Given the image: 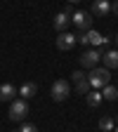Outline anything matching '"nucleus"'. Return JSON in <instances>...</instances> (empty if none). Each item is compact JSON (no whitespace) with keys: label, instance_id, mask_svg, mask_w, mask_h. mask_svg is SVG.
<instances>
[{"label":"nucleus","instance_id":"1","mask_svg":"<svg viewBox=\"0 0 118 132\" xmlns=\"http://www.w3.org/2000/svg\"><path fill=\"white\" fill-rule=\"evenodd\" d=\"M88 82H90L92 90H102L111 82V71L109 69H92L88 76Z\"/></svg>","mask_w":118,"mask_h":132},{"label":"nucleus","instance_id":"2","mask_svg":"<svg viewBox=\"0 0 118 132\" xmlns=\"http://www.w3.org/2000/svg\"><path fill=\"white\" fill-rule=\"evenodd\" d=\"M71 24L78 28V31H90L92 28V12H83V10H78V12H71Z\"/></svg>","mask_w":118,"mask_h":132},{"label":"nucleus","instance_id":"3","mask_svg":"<svg viewBox=\"0 0 118 132\" xmlns=\"http://www.w3.org/2000/svg\"><path fill=\"white\" fill-rule=\"evenodd\" d=\"M26 116H28V104H26V99H14L12 106H10V120L21 123Z\"/></svg>","mask_w":118,"mask_h":132},{"label":"nucleus","instance_id":"4","mask_svg":"<svg viewBox=\"0 0 118 132\" xmlns=\"http://www.w3.org/2000/svg\"><path fill=\"white\" fill-rule=\"evenodd\" d=\"M69 94H71V85L66 80H57L52 85V99H54V102H66Z\"/></svg>","mask_w":118,"mask_h":132},{"label":"nucleus","instance_id":"5","mask_svg":"<svg viewBox=\"0 0 118 132\" xmlns=\"http://www.w3.org/2000/svg\"><path fill=\"white\" fill-rule=\"evenodd\" d=\"M99 59H102V52H99L97 47H95V50H88V52L80 54V64L85 66V69H97Z\"/></svg>","mask_w":118,"mask_h":132},{"label":"nucleus","instance_id":"6","mask_svg":"<svg viewBox=\"0 0 118 132\" xmlns=\"http://www.w3.org/2000/svg\"><path fill=\"white\" fill-rule=\"evenodd\" d=\"M76 43H78V38L73 36V33H59L57 36V47L61 50V52H66V50H71V47H76Z\"/></svg>","mask_w":118,"mask_h":132},{"label":"nucleus","instance_id":"7","mask_svg":"<svg viewBox=\"0 0 118 132\" xmlns=\"http://www.w3.org/2000/svg\"><path fill=\"white\" fill-rule=\"evenodd\" d=\"M19 94V90H17L12 82H5V85H0V102H14V97Z\"/></svg>","mask_w":118,"mask_h":132},{"label":"nucleus","instance_id":"8","mask_svg":"<svg viewBox=\"0 0 118 132\" xmlns=\"http://www.w3.org/2000/svg\"><path fill=\"white\" fill-rule=\"evenodd\" d=\"M92 14L95 16L111 14V3H109V0H95V3H92Z\"/></svg>","mask_w":118,"mask_h":132},{"label":"nucleus","instance_id":"9","mask_svg":"<svg viewBox=\"0 0 118 132\" xmlns=\"http://www.w3.org/2000/svg\"><path fill=\"white\" fill-rule=\"evenodd\" d=\"M85 38H88V45L92 47H99V45H109V38H104L102 33H97V31H85Z\"/></svg>","mask_w":118,"mask_h":132},{"label":"nucleus","instance_id":"10","mask_svg":"<svg viewBox=\"0 0 118 132\" xmlns=\"http://www.w3.org/2000/svg\"><path fill=\"white\" fill-rule=\"evenodd\" d=\"M69 24H71V14H69V12H59V14L54 16V28H57L59 33H64Z\"/></svg>","mask_w":118,"mask_h":132},{"label":"nucleus","instance_id":"11","mask_svg":"<svg viewBox=\"0 0 118 132\" xmlns=\"http://www.w3.org/2000/svg\"><path fill=\"white\" fill-rule=\"evenodd\" d=\"M102 59H104V69H118V50H109L106 54H102Z\"/></svg>","mask_w":118,"mask_h":132},{"label":"nucleus","instance_id":"12","mask_svg":"<svg viewBox=\"0 0 118 132\" xmlns=\"http://www.w3.org/2000/svg\"><path fill=\"white\" fill-rule=\"evenodd\" d=\"M85 102H88L90 109H97L99 104L104 102V97H102V92H99V90H90V92L85 94Z\"/></svg>","mask_w":118,"mask_h":132},{"label":"nucleus","instance_id":"13","mask_svg":"<svg viewBox=\"0 0 118 132\" xmlns=\"http://www.w3.org/2000/svg\"><path fill=\"white\" fill-rule=\"evenodd\" d=\"M19 94H21V99H31V97H36V94H38V85H36V82H24L21 90H19Z\"/></svg>","mask_w":118,"mask_h":132},{"label":"nucleus","instance_id":"14","mask_svg":"<svg viewBox=\"0 0 118 132\" xmlns=\"http://www.w3.org/2000/svg\"><path fill=\"white\" fill-rule=\"evenodd\" d=\"M102 97H104V99H109V102H116V99H118V87L109 82L106 87H102Z\"/></svg>","mask_w":118,"mask_h":132},{"label":"nucleus","instance_id":"15","mask_svg":"<svg viewBox=\"0 0 118 132\" xmlns=\"http://www.w3.org/2000/svg\"><path fill=\"white\" fill-rule=\"evenodd\" d=\"M73 82H76V92H78V94H88V92L92 90V87H90V82H88V76H85V78H80V80H73Z\"/></svg>","mask_w":118,"mask_h":132},{"label":"nucleus","instance_id":"16","mask_svg":"<svg viewBox=\"0 0 118 132\" xmlns=\"http://www.w3.org/2000/svg\"><path fill=\"white\" fill-rule=\"evenodd\" d=\"M99 130L102 132H111L113 130V118L111 116H102V118H99Z\"/></svg>","mask_w":118,"mask_h":132},{"label":"nucleus","instance_id":"17","mask_svg":"<svg viewBox=\"0 0 118 132\" xmlns=\"http://www.w3.org/2000/svg\"><path fill=\"white\" fill-rule=\"evenodd\" d=\"M19 132H38V127L33 125V123H24V125L19 127Z\"/></svg>","mask_w":118,"mask_h":132},{"label":"nucleus","instance_id":"18","mask_svg":"<svg viewBox=\"0 0 118 132\" xmlns=\"http://www.w3.org/2000/svg\"><path fill=\"white\" fill-rule=\"evenodd\" d=\"M111 12H113V14H118V0H116V3L111 5Z\"/></svg>","mask_w":118,"mask_h":132},{"label":"nucleus","instance_id":"19","mask_svg":"<svg viewBox=\"0 0 118 132\" xmlns=\"http://www.w3.org/2000/svg\"><path fill=\"white\" fill-rule=\"evenodd\" d=\"M66 3H71V5H78V3H80V0H66Z\"/></svg>","mask_w":118,"mask_h":132},{"label":"nucleus","instance_id":"20","mask_svg":"<svg viewBox=\"0 0 118 132\" xmlns=\"http://www.w3.org/2000/svg\"><path fill=\"white\" fill-rule=\"evenodd\" d=\"M116 45H118V38H116Z\"/></svg>","mask_w":118,"mask_h":132},{"label":"nucleus","instance_id":"21","mask_svg":"<svg viewBox=\"0 0 118 132\" xmlns=\"http://www.w3.org/2000/svg\"><path fill=\"white\" fill-rule=\"evenodd\" d=\"M113 132H118V127H116V130H113Z\"/></svg>","mask_w":118,"mask_h":132}]
</instances>
